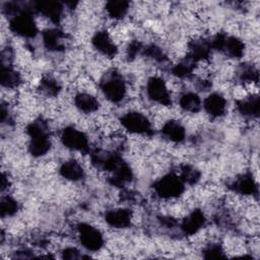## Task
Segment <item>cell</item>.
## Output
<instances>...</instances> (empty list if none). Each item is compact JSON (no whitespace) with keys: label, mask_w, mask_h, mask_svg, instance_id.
Returning a JSON list of instances; mask_svg holds the SVG:
<instances>
[{"label":"cell","mask_w":260,"mask_h":260,"mask_svg":"<svg viewBox=\"0 0 260 260\" xmlns=\"http://www.w3.org/2000/svg\"><path fill=\"white\" fill-rule=\"evenodd\" d=\"M122 125L132 133L143 134L150 130V121L140 112H131L122 118Z\"/></svg>","instance_id":"obj_1"},{"label":"cell","mask_w":260,"mask_h":260,"mask_svg":"<svg viewBox=\"0 0 260 260\" xmlns=\"http://www.w3.org/2000/svg\"><path fill=\"white\" fill-rule=\"evenodd\" d=\"M37 22L26 13L16 15L10 22V28L18 36L34 37L37 30Z\"/></svg>","instance_id":"obj_2"},{"label":"cell","mask_w":260,"mask_h":260,"mask_svg":"<svg viewBox=\"0 0 260 260\" xmlns=\"http://www.w3.org/2000/svg\"><path fill=\"white\" fill-rule=\"evenodd\" d=\"M79 239L82 245L90 250H99L103 244V238L99 230L88 224H81L78 229Z\"/></svg>","instance_id":"obj_3"},{"label":"cell","mask_w":260,"mask_h":260,"mask_svg":"<svg viewBox=\"0 0 260 260\" xmlns=\"http://www.w3.org/2000/svg\"><path fill=\"white\" fill-rule=\"evenodd\" d=\"M62 140H63V143L66 145V147L74 150L81 151L87 145V140H86V137L83 135V133L72 128H67L63 132Z\"/></svg>","instance_id":"obj_4"},{"label":"cell","mask_w":260,"mask_h":260,"mask_svg":"<svg viewBox=\"0 0 260 260\" xmlns=\"http://www.w3.org/2000/svg\"><path fill=\"white\" fill-rule=\"evenodd\" d=\"M106 220L112 226H115L117 229H124L131 224L132 213L127 209H113L106 214Z\"/></svg>","instance_id":"obj_5"},{"label":"cell","mask_w":260,"mask_h":260,"mask_svg":"<svg viewBox=\"0 0 260 260\" xmlns=\"http://www.w3.org/2000/svg\"><path fill=\"white\" fill-rule=\"evenodd\" d=\"M204 108L207 114L211 117H220L225 112L226 103L222 95L213 93L205 100Z\"/></svg>","instance_id":"obj_6"},{"label":"cell","mask_w":260,"mask_h":260,"mask_svg":"<svg viewBox=\"0 0 260 260\" xmlns=\"http://www.w3.org/2000/svg\"><path fill=\"white\" fill-rule=\"evenodd\" d=\"M76 107L85 113H93L99 109V102L92 93L80 92L75 96Z\"/></svg>","instance_id":"obj_7"},{"label":"cell","mask_w":260,"mask_h":260,"mask_svg":"<svg viewBox=\"0 0 260 260\" xmlns=\"http://www.w3.org/2000/svg\"><path fill=\"white\" fill-rule=\"evenodd\" d=\"M61 175L70 181H77L83 176L81 166L75 160H68L60 169Z\"/></svg>","instance_id":"obj_8"},{"label":"cell","mask_w":260,"mask_h":260,"mask_svg":"<svg viewBox=\"0 0 260 260\" xmlns=\"http://www.w3.org/2000/svg\"><path fill=\"white\" fill-rule=\"evenodd\" d=\"M180 107L192 114H195L200 109V99L195 93H185L181 96Z\"/></svg>","instance_id":"obj_9"},{"label":"cell","mask_w":260,"mask_h":260,"mask_svg":"<svg viewBox=\"0 0 260 260\" xmlns=\"http://www.w3.org/2000/svg\"><path fill=\"white\" fill-rule=\"evenodd\" d=\"M105 9L111 17L114 19H119L127 13L129 6L126 2H110L106 4Z\"/></svg>","instance_id":"obj_10"},{"label":"cell","mask_w":260,"mask_h":260,"mask_svg":"<svg viewBox=\"0 0 260 260\" xmlns=\"http://www.w3.org/2000/svg\"><path fill=\"white\" fill-rule=\"evenodd\" d=\"M17 202L12 197L6 196L1 200V215L2 217L11 216L15 212H17Z\"/></svg>","instance_id":"obj_11"}]
</instances>
